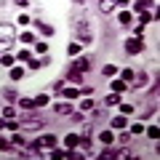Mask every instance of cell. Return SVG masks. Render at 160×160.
<instances>
[{"label":"cell","mask_w":160,"mask_h":160,"mask_svg":"<svg viewBox=\"0 0 160 160\" xmlns=\"http://www.w3.org/2000/svg\"><path fill=\"white\" fill-rule=\"evenodd\" d=\"M3 149H8V142H6V139H0V152H3Z\"/></svg>","instance_id":"4316f807"},{"label":"cell","mask_w":160,"mask_h":160,"mask_svg":"<svg viewBox=\"0 0 160 160\" xmlns=\"http://www.w3.org/2000/svg\"><path fill=\"white\" fill-rule=\"evenodd\" d=\"M120 99H118V93H112V96H107V104H118Z\"/></svg>","instance_id":"484cf974"},{"label":"cell","mask_w":160,"mask_h":160,"mask_svg":"<svg viewBox=\"0 0 160 160\" xmlns=\"http://www.w3.org/2000/svg\"><path fill=\"white\" fill-rule=\"evenodd\" d=\"M69 53H80V43H72L69 46Z\"/></svg>","instance_id":"d4e9b609"},{"label":"cell","mask_w":160,"mask_h":160,"mask_svg":"<svg viewBox=\"0 0 160 160\" xmlns=\"http://www.w3.org/2000/svg\"><path fill=\"white\" fill-rule=\"evenodd\" d=\"M64 144H67V147H78V144H80V136H75V133H69V136L64 139Z\"/></svg>","instance_id":"8992f818"},{"label":"cell","mask_w":160,"mask_h":160,"mask_svg":"<svg viewBox=\"0 0 160 160\" xmlns=\"http://www.w3.org/2000/svg\"><path fill=\"white\" fill-rule=\"evenodd\" d=\"M104 75H107V78H115V75H118V69H115L112 64H107V67H104Z\"/></svg>","instance_id":"9a60e30c"},{"label":"cell","mask_w":160,"mask_h":160,"mask_svg":"<svg viewBox=\"0 0 160 160\" xmlns=\"http://www.w3.org/2000/svg\"><path fill=\"white\" fill-rule=\"evenodd\" d=\"M99 8H102L104 13H109V11L115 8V0H102V3H99Z\"/></svg>","instance_id":"5b68a950"},{"label":"cell","mask_w":160,"mask_h":160,"mask_svg":"<svg viewBox=\"0 0 160 160\" xmlns=\"http://www.w3.org/2000/svg\"><path fill=\"white\" fill-rule=\"evenodd\" d=\"M80 109H83V112H88V109H93V102H91V99H86V102H80Z\"/></svg>","instance_id":"2e32d148"},{"label":"cell","mask_w":160,"mask_h":160,"mask_svg":"<svg viewBox=\"0 0 160 160\" xmlns=\"http://www.w3.org/2000/svg\"><path fill=\"white\" fill-rule=\"evenodd\" d=\"M126 88H128V86H126V80H112V91H115V93L126 91Z\"/></svg>","instance_id":"277c9868"},{"label":"cell","mask_w":160,"mask_h":160,"mask_svg":"<svg viewBox=\"0 0 160 160\" xmlns=\"http://www.w3.org/2000/svg\"><path fill=\"white\" fill-rule=\"evenodd\" d=\"M22 75H24L22 67H13V69H11V80H22Z\"/></svg>","instance_id":"8fae6325"},{"label":"cell","mask_w":160,"mask_h":160,"mask_svg":"<svg viewBox=\"0 0 160 160\" xmlns=\"http://www.w3.org/2000/svg\"><path fill=\"white\" fill-rule=\"evenodd\" d=\"M38 29L43 35H53V27H48V24H43V22H38Z\"/></svg>","instance_id":"30bf717a"},{"label":"cell","mask_w":160,"mask_h":160,"mask_svg":"<svg viewBox=\"0 0 160 160\" xmlns=\"http://www.w3.org/2000/svg\"><path fill=\"white\" fill-rule=\"evenodd\" d=\"M149 6H152V0H136V6H133V8H136V11H147Z\"/></svg>","instance_id":"52a82bcc"},{"label":"cell","mask_w":160,"mask_h":160,"mask_svg":"<svg viewBox=\"0 0 160 160\" xmlns=\"http://www.w3.org/2000/svg\"><path fill=\"white\" fill-rule=\"evenodd\" d=\"M149 22H152V16H149V13H142V27H144V24H149Z\"/></svg>","instance_id":"cb8c5ba5"},{"label":"cell","mask_w":160,"mask_h":160,"mask_svg":"<svg viewBox=\"0 0 160 160\" xmlns=\"http://www.w3.org/2000/svg\"><path fill=\"white\" fill-rule=\"evenodd\" d=\"M126 51H128V53H142V51H144V40H142V38H131V40L126 43Z\"/></svg>","instance_id":"6da1fadb"},{"label":"cell","mask_w":160,"mask_h":160,"mask_svg":"<svg viewBox=\"0 0 160 160\" xmlns=\"http://www.w3.org/2000/svg\"><path fill=\"white\" fill-rule=\"evenodd\" d=\"M112 128H126V118H115L112 120Z\"/></svg>","instance_id":"5bb4252c"},{"label":"cell","mask_w":160,"mask_h":160,"mask_svg":"<svg viewBox=\"0 0 160 160\" xmlns=\"http://www.w3.org/2000/svg\"><path fill=\"white\" fill-rule=\"evenodd\" d=\"M3 115H6V118H8V120H11V118H13V115H16V109H13V107H6V109H3Z\"/></svg>","instance_id":"44dd1931"},{"label":"cell","mask_w":160,"mask_h":160,"mask_svg":"<svg viewBox=\"0 0 160 160\" xmlns=\"http://www.w3.org/2000/svg\"><path fill=\"white\" fill-rule=\"evenodd\" d=\"M56 112H59V115H69V112H72V107L62 102V104H56Z\"/></svg>","instance_id":"9c48e42d"},{"label":"cell","mask_w":160,"mask_h":160,"mask_svg":"<svg viewBox=\"0 0 160 160\" xmlns=\"http://www.w3.org/2000/svg\"><path fill=\"white\" fill-rule=\"evenodd\" d=\"M120 112H123V115H131L133 107H131V104H120Z\"/></svg>","instance_id":"d6986e66"},{"label":"cell","mask_w":160,"mask_h":160,"mask_svg":"<svg viewBox=\"0 0 160 160\" xmlns=\"http://www.w3.org/2000/svg\"><path fill=\"white\" fill-rule=\"evenodd\" d=\"M131 22H133V19H131V13H128V11L120 13V24H131Z\"/></svg>","instance_id":"ac0fdd59"},{"label":"cell","mask_w":160,"mask_h":160,"mask_svg":"<svg viewBox=\"0 0 160 160\" xmlns=\"http://www.w3.org/2000/svg\"><path fill=\"white\" fill-rule=\"evenodd\" d=\"M53 144H56V136H51V133H48V136H43L35 147H53Z\"/></svg>","instance_id":"7a4b0ae2"},{"label":"cell","mask_w":160,"mask_h":160,"mask_svg":"<svg viewBox=\"0 0 160 160\" xmlns=\"http://www.w3.org/2000/svg\"><path fill=\"white\" fill-rule=\"evenodd\" d=\"M0 64H3V67H11L13 59H11V56H3V59H0Z\"/></svg>","instance_id":"7402d4cb"},{"label":"cell","mask_w":160,"mask_h":160,"mask_svg":"<svg viewBox=\"0 0 160 160\" xmlns=\"http://www.w3.org/2000/svg\"><path fill=\"white\" fill-rule=\"evenodd\" d=\"M46 104H48V96H46V93H40V96L35 99V107H46Z\"/></svg>","instance_id":"4fadbf2b"},{"label":"cell","mask_w":160,"mask_h":160,"mask_svg":"<svg viewBox=\"0 0 160 160\" xmlns=\"http://www.w3.org/2000/svg\"><path fill=\"white\" fill-rule=\"evenodd\" d=\"M78 88H67V91H64V96H67V99H78Z\"/></svg>","instance_id":"e0dca14e"},{"label":"cell","mask_w":160,"mask_h":160,"mask_svg":"<svg viewBox=\"0 0 160 160\" xmlns=\"http://www.w3.org/2000/svg\"><path fill=\"white\" fill-rule=\"evenodd\" d=\"M72 67H75V69H78V72H86V69H88V67H91V64H88V59H78V62H75V64H72Z\"/></svg>","instance_id":"3957f363"},{"label":"cell","mask_w":160,"mask_h":160,"mask_svg":"<svg viewBox=\"0 0 160 160\" xmlns=\"http://www.w3.org/2000/svg\"><path fill=\"white\" fill-rule=\"evenodd\" d=\"M102 142H104V144H112V142H115L112 131H102Z\"/></svg>","instance_id":"7c38bea8"},{"label":"cell","mask_w":160,"mask_h":160,"mask_svg":"<svg viewBox=\"0 0 160 160\" xmlns=\"http://www.w3.org/2000/svg\"><path fill=\"white\" fill-rule=\"evenodd\" d=\"M144 131V126H142V123H136V126H131V133H142Z\"/></svg>","instance_id":"603a6c76"},{"label":"cell","mask_w":160,"mask_h":160,"mask_svg":"<svg viewBox=\"0 0 160 160\" xmlns=\"http://www.w3.org/2000/svg\"><path fill=\"white\" fill-rule=\"evenodd\" d=\"M123 80H126V83H131V80H133V72H131V69H123Z\"/></svg>","instance_id":"ffe728a7"},{"label":"cell","mask_w":160,"mask_h":160,"mask_svg":"<svg viewBox=\"0 0 160 160\" xmlns=\"http://www.w3.org/2000/svg\"><path fill=\"white\" fill-rule=\"evenodd\" d=\"M16 3H19V6H22V8H24V6H27V3H29V0H16Z\"/></svg>","instance_id":"83f0119b"},{"label":"cell","mask_w":160,"mask_h":160,"mask_svg":"<svg viewBox=\"0 0 160 160\" xmlns=\"http://www.w3.org/2000/svg\"><path fill=\"white\" fill-rule=\"evenodd\" d=\"M118 3H120V6H128V3H131V0H118Z\"/></svg>","instance_id":"f1b7e54d"},{"label":"cell","mask_w":160,"mask_h":160,"mask_svg":"<svg viewBox=\"0 0 160 160\" xmlns=\"http://www.w3.org/2000/svg\"><path fill=\"white\" fill-rule=\"evenodd\" d=\"M19 107H22V109H35V99H22Z\"/></svg>","instance_id":"ba28073f"}]
</instances>
